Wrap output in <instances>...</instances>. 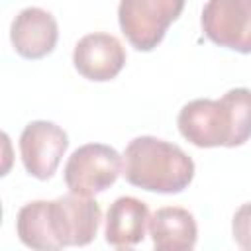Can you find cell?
Segmentation results:
<instances>
[{"label": "cell", "mask_w": 251, "mask_h": 251, "mask_svg": "<svg viewBox=\"0 0 251 251\" xmlns=\"http://www.w3.org/2000/svg\"><path fill=\"white\" fill-rule=\"evenodd\" d=\"M102 210L92 196L69 192L55 200H33L20 208L16 233L31 249L88 245L100 227Z\"/></svg>", "instance_id": "cell-1"}, {"label": "cell", "mask_w": 251, "mask_h": 251, "mask_svg": "<svg viewBox=\"0 0 251 251\" xmlns=\"http://www.w3.org/2000/svg\"><path fill=\"white\" fill-rule=\"evenodd\" d=\"M176 126L196 147H239L251 139V90L231 88L218 100L196 98L180 108Z\"/></svg>", "instance_id": "cell-2"}, {"label": "cell", "mask_w": 251, "mask_h": 251, "mask_svg": "<svg viewBox=\"0 0 251 251\" xmlns=\"http://www.w3.org/2000/svg\"><path fill=\"white\" fill-rule=\"evenodd\" d=\"M124 178L147 192L178 194L194 178V161L178 145L155 135L131 139L124 151Z\"/></svg>", "instance_id": "cell-3"}, {"label": "cell", "mask_w": 251, "mask_h": 251, "mask_svg": "<svg viewBox=\"0 0 251 251\" xmlns=\"http://www.w3.org/2000/svg\"><path fill=\"white\" fill-rule=\"evenodd\" d=\"M186 0H120V29L137 51H153L169 25L178 20Z\"/></svg>", "instance_id": "cell-4"}, {"label": "cell", "mask_w": 251, "mask_h": 251, "mask_svg": "<svg viewBox=\"0 0 251 251\" xmlns=\"http://www.w3.org/2000/svg\"><path fill=\"white\" fill-rule=\"evenodd\" d=\"M124 171V157L106 143H86L75 149L63 176L69 192L94 196L108 190Z\"/></svg>", "instance_id": "cell-5"}, {"label": "cell", "mask_w": 251, "mask_h": 251, "mask_svg": "<svg viewBox=\"0 0 251 251\" xmlns=\"http://www.w3.org/2000/svg\"><path fill=\"white\" fill-rule=\"evenodd\" d=\"M200 24L212 43L243 55L251 53V0H208Z\"/></svg>", "instance_id": "cell-6"}, {"label": "cell", "mask_w": 251, "mask_h": 251, "mask_svg": "<svg viewBox=\"0 0 251 251\" xmlns=\"http://www.w3.org/2000/svg\"><path fill=\"white\" fill-rule=\"evenodd\" d=\"M67 147V131L47 120L29 122L20 135V155L24 169L27 175L39 180H47L55 175Z\"/></svg>", "instance_id": "cell-7"}, {"label": "cell", "mask_w": 251, "mask_h": 251, "mask_svg": "<svg viewBox=\"0 0 251 251\" xmlns=\"http://www.w3.org/2000/svg\"><path fill=\"white\" fill-rule=\"evenodd\" d=\"M73 65L78 75L94 82H106L120 75L126 65L122 41L104 31H94L78 39L73 51Z\"/></svg>", "instance_id": "cell-8"}, {"label": "cell", "mask_w": 251, "mask_h": 251, "mask_svg": "<svg viewBox=\"0 0 251 251\" xmlns=\"http://www.w3.org/2000/svg\"><path fill=\"white\" fill-rule=\"evenodd\" d=\"M59 39V25L51 12L29 6L24 8L10 25V41L24 59L37 61L53 53Z\"/></svg>", "instance_id": "cell-9"}, {"label": "cell", "mask_w": 251, "mask_h": 251, "mask_svg": "<svg viewBox=\"0 0 251 251\" xmlns=\"http://www.w3.org/2000/svg\"><path fill=\"white\" fill-rule=\"evenodd\" d=\"M149 208L135 196L116 198L106 212L104 237L116 249H129L143 241L149 227Z\"/></svg>", "instance_id": "cell-10"}, {"label": "cell", "mask_w": 251, "mask_h": 251, "mask_svg": "<svg viewBox=\"0 0 251 251\" xmlns=\"http://www.w3.org/2000/svg\"><path fill=\"white\" fill-rule=\"evenodd\" d=\"M149 235L157 251H190L198 239V226L186 208L165 206L151 216Z\"/></svg>", "instance_id": "cell-11"}, {"label": "cell", "mask_w": 251, "mask_h": 251, "mask_svg": "<svg viewBox=\"0 0 251 251\" xmlns=\"http://www.w3.org/2000/svg\"><path fill=\"white\" fill-rule=\"evenodd\" d=\"M231 233H233V241L245 249L251 251V202L241 204L231 220Z\"/></svg>", "instance_id": "cell-12"}]
</instances>
